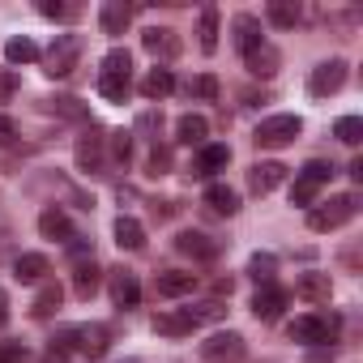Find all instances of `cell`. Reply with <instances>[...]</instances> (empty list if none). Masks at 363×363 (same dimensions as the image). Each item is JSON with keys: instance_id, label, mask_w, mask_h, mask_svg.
Listing matches in <instances>:
<instances>
[{"instance_id": "34", "label": "cell", "mask_w": 363, "mask_h": 363, "mask_svg": "<svg viewBox=\"0 0 363 363\" xmlns=\"http://www.w3.org/2000/svg\"><path fill=\"white\" fill-rule=\"evenodd\" d=\"M274 269H278V257H274V252H257V257L248 261V278L261 282V286L274 282Z\"/></svg>"}, {"instance_id": "45", "label": "cell", "mask_w": 363, "mask_h": 363, "mask_svg": "<svg viewBox=\"0 0 363 363\" xmlns=\"http://www.w3.org/2000/svg\"><path fill=\"white\" fill-rule=\"evenodd\" d=\"M5 320H9V308H5V295H0V329H5Z\"/></svg>"}, {"instance_id": "14", "label": "cell", "mask_w": 363, "mask_h": 363, "mask_svg": "<svg viewBox=\"0 0 363 363\" xmlns=\"http://www.w3.org/2000/svg\"><path fill=\"white\" fill-rule=\"evenodd\" d=\"M175 252H184L193 261H214L218 257V244L210 235H201V231H179L175 235Z\"/></svg>"}, {"instance_id": "32", "label": "cell", "mask_w": 363, "mask_h": 363, "mask_svg": "<svg viewBox=\"0 0 363 363\" xmlns=\"http://www.w3.org/2000/svg\"><path fill=\"white\" fill-rule=\"evenodd\" d=\"M43 52H39V43L35 39H26V35H18V39H9L5 43V60L9 65H30V60H39Z\"/></svg>"}, {"instance_id": "7", "label": "cell", "mask_w": 363, "mask_h": 363, "mask_svg": "<svg viewBox=\"0 0 363 363\" xmlns=\"http://www.w3.org/2000/svg\"><path fill=\"white\" fill-rule=\"evenodd\" d=\"M77 56H82V39L77 35H56V43L43 56V73L48 77H69L73 65H77Z\"/></svg>"}, {"instance_id": "9", "label": "cell", "mask_w": 363, "mask_h": 363, "mask_svg": "<svg viewBox=\"0 0 363 363\" xmlns=\"http://www.w3.org/2000/svg\"><path fill=\"white\" fill-rule=\"evenodd\" d=\"M240 354H244V337L231 333V329H227V333H214V337L201 342V359H206V363H235Z\"/></svg>"}, {"instance_id": "25", "label": "cell", "mask_w": 363, "mask_h": 363, "mask_svg": "<svg viewBox=\"0 0 363 363\" xmlns=\"http://www.w3.org/2000/svg\"><path fill=\"white\" fill-rule=\"evenodd\" d=\"M265 18H269V26H278V30H295L299 18H303V9L295 5V0H269Z\"/></svg>"}, {"instance_id": "19", "label": "cell", "mask_w": 363, "mask_h": 363, "mask_svg": "<svg viewBox=\"0 0 363 363\" xmlns=\"http://www.w3.org/2000/svg\"><path fill=\"white\" fill-rule=\"evenodd\" d=\"M99 26H103V35H124L133 26V5H124V0H107V5L99 9Z\"/></svg>"}, {"instance_id": "8", "label": "cell", "mask_w": 363, "mask_h": 363, "mask_svg": "<svg viewBox=\"0 0 363 363\" xmlns=\"http://www.w3.org/2000/svg\"><path fill=\"white\" fill-rule=\"evenodd\" d=\"M342 86H346V60H325V65H316L312 77H308V94H312V99H329V94H337Z\"/></svg>"}, {"instance_id": "18", "label": "cell", "mask_w": 363, "mask_h": 363, "mask_svg": "<svg viewBox=\"0 0 363 363\" xmlns=\"http://www.w3.org/2000/svg\"><path fill=\"white\" fill-rule=\"evenodd\" d=\"M39 235H43V240H60V244H69L77 231H73L69 214H65L60 206H52V210H43V214H39Z\"/></svg>"}, {"instance_id": "28", "label": "cell", "mask_w": 363, "mask_h": 363, "mask_svg": "<svg viewBox=\"0 0 363 363\" xmlns=\"http://www.w3.org/2000/svg\"><path fill=\"white\" fill-rule=\"evenodd\" d=\"M133 90V73H99V94L107 103H124Z\"/></svg>"}, {"instance_id": "13", "label": "cell", "mask_w": 363, "mask_h": 363, "mask_svg": "<svg viewBox=\"0 0 363 363\" xmlns=\"http://www.w3.org/2000/svg\"><path fill=\"white\" fill-rule=\"evenodd\" d=\"M141 48H145L154 60H175V56H179V35L167 30V26H150V30L141 35Z\"/></svg>"}, {"instance_id": "2", "label": "cell", "mask_w": 363, "mask_h": 363, "mask_svg": "<svg viewBox=\"0 0 363 363\" xmlns=\"http://www.w3.org/2000/svg\"><path fill=\"white\" fill-rule=\"evenodd\" d=\"M223 316V303H201V308H171V312H158L154 316V333L162 337H184L193 329H201L206 320H218Z\"/></svg>"}, {"instance_id": "37", "label": "cell", "mask_w": 363, "mask_h": 363, "mask_svg": "<svg viewBox=\"0 0 363 363\" xmlns=\"http://www.w3.org/2000/svg\"><path fill=\"white\" fill-rule=\"evenodd\" d=\"M189 94H197V99H206V103H214L218 99V77L214 73H201L193 86H189Z\"/></svg>"}, {"instance_id": "24", "label": "cell", "mask_w": 363, "mask_h": 363, "mask_svg": "<svg viewBox=\"0 0 363 363\" xmlns=\"http://www.w3.org/2000/svg\"><path fill=\"white\" fill-rule=\"evenodd\" d=\"M99 282H103V269L94 265V257L73 265V291H77V299H90L99 291Z\"/></svg>"}, {"instance_id": "17", "label": "cell", "mask_w": 363, "mask_h": 363, "mask_svg": "<svg viewBox=\"0 0 363 363\" xmlns=\"http://www.w3.org/2000/svg\"><path fill=\"white\" fill-rule=\"evenodd\" d=\"M231 30H235V48H240L244 56H252L257 48H265V30H261V22H257L252 13H240Z\"/></svg>"}, {"instance_id": "23", "label": "cell", "mask_w": 363, "mask_h": 363, "mask_svg": "<svg viewBox=\"0 0 363 363\" xmlns=\"http://www.w3.org/2000/svg\"><path fill=\"white\" fill-rule=\"evenodd\" d=\"M227 162H231V150L227 145H201L197 150V167H193V175H214V171H227Z\"/></svg>"}, {"instance_id": "6", "label": "cell", "mask_w": 363, "mask_h": 363, "mask_svg": "<svg viewBox=\"0 0 363 363\" xmlns=\"http://www.w3.org/2000/svg\"><path fill=\"white\" fill-rule=\"evenodd\" d=\"M286 333L303 346H329L337 337V316H295Z\"/></svg>"}, {"instance_id": "40", "label": "cell", "mask_w": 363, "mask_h": 363, "mask_svg": "<svg viewBox=\"0 0 363 363\" xmlns=\"http://www.w3.org/2000/svg\"><path fill=\"white\" fill-rule=\"evenodd\" d=\"M0 363H30L22 342H0Z\"/></svg>"}, {"instance_id": "43", "label": "cell", "mask_w": 363, "mask_h": 363, "mask_svg": "<svg viewBox=\"0 0 363 363\" xmlns=\"http://www.w3.org/2000/svg\"><path fill=\"white\" fill-rule=\"evenodd\" d=\"M9 141H18V120L0 116V145H9Z\"/></svg>"}, {"instance_id": "26", "label": "cell", "mask_w": 363, "mask_h": 363, "mask_svg": "<svg viewBox=\"0 0 363 363\" xmlns=\"http://www.w3.org/2000/svg\"><path fill=\"white\" fill-rule=\"evenodd\" d=\"M206 206H210V214L231 218V214L240 210V193H235V189H227V184H210V189H206Z\"/></svg>"}, {"instance_id": "15", "label": "cell", "mask_w": 363, "mask_h": 363, "mask_svg": "<svg viewBox=\"0 0 363 363\" xmlns=\"http://www.w3.org/2000/svg\"><path fill=\"white\" fill-rule=\"evenodd\" d=\"M154 291L162 299H179V295H193L197 291V274H179V269H162L154 278Z\"/></svg>"}, {"instance_id": "10", "label": "cell", "mask_w": 363, "mask_h": 363, "mask_svg": "<svg viewBox=\"0 0 363 363\" xmlns=\"http://www.w3.org/2000/svg\"><path fill=\"white\" fill-rule=\"evenodd\" d=\"M107 286H111V303H116V308L128 312V308L141 303V282H137L133 269H111V282H107Z\"/></svg>"}, {"instance_id": "33", "label": "cell", "mask_w": 363, "mask_h": 363, "mask_svg": "<svg viewBox=\"0 0 363 363\" xmlns=\"http://www.w3.org/2000/svg\"><path fill=\"white\" fill-rule=\"evenodd\" d=\"M60 303H65L60 282H43V286H39V295H35V308H30V312H35V316H52Z\"/></svg>"}, {"instance_id": "12", "label": "cell", "mask_w": 363, "mask_h": 363, "mask_svg": "<svg viewBox=\"0 0 363 363\" xmlns=\"http://www.w3.org/2000/svg\"><path fill=\"white\" fill-rule=\"evenodd\" d=\"M286 175H291V167H282V162H257V167L248 171V189H252L257 197H265V193H274L278 184H286Z\"/></svg>"}, {"instance_id": "31", "label": "cell", "mask_w": 363, "mask_h": 363, "mask_svg": "<svg viewBox=\"0 0 363 363\" xmlns=\"http://www.w3.org/2000/svg\"><path fill=\"white\" fill-rule=\"evenodd\" d=\"M244 65H248V73H252V77H274V73H278V65H282V56L265 43V48H257L252 56H244Z\"/></svg>"}, {"instance_id": "11", "label": "cell", "mask_w": 363, "mask_h": 363, "mask_svg": "<svg viewBox=\"0 0 363 363\" xmlns=\"http://www.w3.org/2000/svg\"><path fill=\"white\" fill-rule=\"evenodd\" d=\"M291 303V291H282V286H261L257 295H252V316L257 320H278L282 316V308Z\"/></svg>"}, {"instance_id": "39", "label": "cell", "mask_w": 363, "mask_h": 363, "mask_svg": "<svg viewBox=\"0 0 363 363\" xmlns=\"http://www.w3.org/2000/svg\"><path fill=\"white\" fill-rule=\"evenodd\" d=\"M52 111H60V116H69V120H86V116H90L77 99H52Z\"/></svg>"}, {"instance_id": "5", "label": "cell", "mask_w": 363, "mask_h": 363, "mask_svg": "<svg viewBox=\"0 0 363 363\" xmlns=\"http://www.w3.org/2000/svg\"><path fill=\"white\" fill-rule=\"evenodd\" d=\"M350 218H354V197H350V193L329 197L325 206H312V210H308V227H312V231H337V227L350 223Z\"/></svg>"}, {"instance_id": "22", "label": "cell", "mask_w": 363, "mask_h": 363, "mask_svg": "<svg viewBox=\"0 0 363 363\" xmlns=\"http://www.w3.org/2000/svg\"><path fill=\"white\" fill-rule=\"evenodd\" d=\"M103 145H107V137L86 133V137L77 141V167H82V171H103Z\"/></svg>"}, {"instance_id": "29", "label": "cell", "mask_w": 363, "mask_h": 363, "mask_svg": "<svg viewBox=\"0 0 363 363\" xmlns=\"http://www.w3.org/2000/svg\"><path fill=\"white\" fill-rule=\"evenodd\" d=\"M116 244H120V248H128V252L145 248V227H141L137 218L120 214V218H116Z\"/></svg>"}, {"instance_id": "20", "label": "cell", "mask_w": 363, "mask_h": 363, "mask_svg": "<svg viewBox=\"0 0 363 363\" xmlns=\"http://www.w3.org/2000/svg\"><path fill=\"white\" fill-rule=\"evenodd\" d=\"M13 274H18V282H43V278L52 274V261H48L43 252H22V257L13 261Z\"/></svg>"}, {"instance_id": "1", "label": "cell", "mask_w": 363, "mask_h": 363, "mask_svg": "<svg viewBox=\"0 0 363 363\" xmlns=\"http://www.w3.org/2000/svg\"><path fill=\"white\" fill-rule=\"evenodd\" d=\"M48 350H52V363L69 350H77L86 359H103L111 350V333H107V325H73V329H60Z\"/></svg>"}, {"instance_id": "42", "label": "cell", "mask_w": 363, "mask_h": 363, "mask_svg": "<svg viewBox=\"0 0 363 363\" xmlns=\"http://www.w3.org/2000/svg\"><path fill=\"white\" fill-rule=\"evenodd\" d=\"M18 94V73L13 69H0V103H9Z\"/></svg>"}, {"instance_id": "35", "label": "cell", "mask_w": 363, "mask_h": 363, "mask_svg": "<svg viewBox=\"0 0 363 363\" xmlns=\"http://www.w3.org/2000/svg\"><path fill=\"white\" fill-rule=\"evenodd\" d=\"M333 137H337L342 145H359V141H363V120H359V116H342V120L333 124Z\"/></svg>"}, {"instance_id": "3", "label": "cell", "mask_w": 363, "mask_h": 363, "mask_svg": "<svg viewBox=\"0 0 363 363\" xmlns=\"http://www.w3.org/2000/svg\"><path fill=\"white\" fill-rule=\"evenodd\" d=\"M329 175H333V162H325V158H312L299 175H295V184H291V206H303V210H312L316 206V193L329 184Z\"/></svg>"}, {"instance_id": "44", "label": "cell", "mask_w": 363, "mask_h": 363, "mask_svg": "<svg viewBox=\"0 0 363 363\" xmlns=\"http://www.w3.org/2000/svg\"><path fill=\"white\" fill-rule=\"evenodd\" d=\"M308 363H333V350H312Z\"/></svg>"}, {"instance_id": "27", "label": "cell", "mask_w": 363, "mask_h": 363, "mask_svg": "<svg viewBox=\"0 0 363 363\" xmlns=\"http://www.w3.org/2000/svg\"><path fill=\"white\" fill-rule=\"evenodd\" d=\"M197 43H201V52H206V56H214V52H218V9H214V5H206V9H201Z\"/></svg>"}, {"instance_id": "36", "label": "cell", "mask_w": 363, "mask_h": 363, "mask_svg": "<svg viewBox=\"0 0 363 363\" xmlns=\"http://www.w3.org/2000/svg\"><path fill=\"white\" fill-rule=\"evenodd\" d=\"M103 73H133V56H128V48H111V52L103 56Z\"/></svg>"}, {"instance_id": "4", "label": "cell", "mask_w": 363, "mask_h": 363, "mask_svg": "<svg viewBox=\"0 0 363 363\" xmlns=\"http://www.w3.org/2000/svg\"><path fill=\"white\" fill-rule=\"evenodd\" d=\"M299 133H303V120H299V116H269V120L257 124L252 141H257L261 150H282V145H291Z\"/></svg>"}, {"instance_id": "41", "label": "cell", "mask_w": 363, "mask_h": 363, "mask_svg": "<svg viewBox=\"0 0 363 363\" xmlns=\"http://www.w3.org/2000/svg\"><path fill=\"white\" fill-rule=\"evenodd\" d=\"M39 13H43V18H52V22L73 18V9H69V5H56V0H39Z\"/></svg>"}, {"instance_id": "30", "label": "cell", "mask_w": 363, "mask_h": 363, "mask_svg": "<svg viewBox=\"0 0 363 363\" xmlns=\"http://www.w3.org/2000/svg\"><path fill=\"white\" fill-rule=\"evenodd\" d=\"M295 295H303V299H312V303H329V295H333L329 274H303V278L295 282Z\"/></svg>"}, {"instance_id": "21", "label": "cell", "mask_w": 363, "mask_h": 363, "mask_svg": "<svg viewBox=\"0 0 363 363\" xmlns=\"http://www.w3.org/2000/svg\"><path fill=\"white\" fill-rule=\"evenodd\" d=\"M171 90H175V73H171V69H162V65H154V69L141 77V94H145L150 103H154V99H167Z\"/></svg>"}, {"instance_id": "16", "label": "cell", "mask_w": 363, "mask_h": 363, "mask_svg": "<svg viewBox=\"0 0 363 363\" xmlns=\"http://www.w3.org/2000/svg\"><path fill=\"white\" fill-rule=\"evenodd\" d=\"M206 137H210V120H206V116L184 111V116L175 120V141H179V145H206Z\"/></svg>"}, {"instance_id": "38", "label": "cell", "mask_w": 363, "mask_h": 363, "mask_svg": "<svg viewBox=\"0 0 363 363\" xmlns=\"http://www.w3.org/2000/svg\"><path fill=\"white\" fill-rule=\"evenodd\" d=\"M128 154H133V133H111V158L116 162H128Z\"/></svg>"}]
</instances>
